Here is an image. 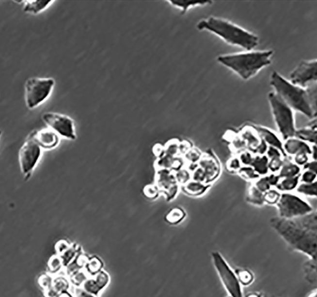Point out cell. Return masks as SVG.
Here are the masks:
<instances>
[{
    "instance_id": "49",
    "label": "cell",
    "mask_w": 317,
    "mask_h": 297,
    "mask_svg": "<svg viewBox=\"0 0 317 297\" xmlns=\"http://www.w3.org/2000/svg\"><path fill=\"white\" fill-rule=\"evenodd\" d=\"M310 157H312V160L317 161V145H313L312 147V152Z\"/></svg>"
},
{
    "instance_id": "7",
    "label": "cell",
    "mask_w": 317,
    "mask_h": 297,
    "mask_svg": "<svg viewBox=\"0 0 317 297\" xmlns=\"http://www.w3.org/2000/svg\"><path fill=\"white\" fill-rule=\"evenodd\" d=\"M211 258L221 284L229 297H244L242 285L239 282L235 270L229 266L222 255L220 252L215 251L211 252Z\"/></svg>"
},
{
    "instance_id": "16",
    "label": "cell",
    "mask_w": 317,
    "mask_h": 297,
    "mask_svg": "<svg viewBox=\"0 0 317 297\" xmlns=\"http://www.w3.org/2000/svg\"><path fill=\"white\" fill-rule=\"evenodd\" d=\"M254 128L256 129V132L260 135L261 139L264 140L267 145L268 144L270 147L278 149L282 153L283 157H286V155H285L284 150H283V143L274 133L264 127L256 126Z\"/></svg>"
},
{
    "instance_id": "11",
    "label": "cell",
    "mask_w": 317,
    "mask_h": 297,
    "mask_svg": "<svg viewBox=\"0 0 317 297\" xmlns=\"http://www.w3.org/2000/svg\"><path fill=\"white\" fill-rule=\"evenodd\" d=\"M317 61H302L290 73V83L297 87L307 88L317 83Z\"/></svg>"
},
{
    "instance_id": "8",
    "label": "cell",
    "mask_w": 317,
    "mask_h": 297,
    "mask_svg": "<svg viewBox=\"0 0 317 297\" xmlns=\"http://www.w3.org/2000/svg\"><path fill=\"white\" fill-rule=\"evenodd\" d=\"M278 217L284 219H294L314 211V209L304 199L290 192L281 194L276 204Z\"/></svg>"
},
{
    "instance_id": "29",
    "label": "cell",
    "mask_w": 317,
    "mask_h": 297,
    "mask_svg": "<svg viewBox=\"0 0 317 297\" xmlns=\"http://www.w3.org/2000/svg\"><path fill=\"white\" fill-rule=\"evenodd\" d=\"M235 272L242 286H250L254 280V276L253 272L247 269H237L235 270Z\"/></svg>"
},
{
    "instance_id": "13",
    "label": "cell",
    "mask_w": 317,
    "mask_h": 297,
    "mask_svg": "<svg viewBox=\"0 0 317 297\" xmlns=\"http://www.w3.org/2000/svg\"><path fill=\"white\" fill-rule=\"evenodd\" d=\"M110 280L109 275L101 270L93 278L86 279L82 284V289L89 294L97 296L109 285Z\"/></svg>"
},
{
    "instance_id": "21",
    "label": "cell",
    "mask_w": 317,
    "mask_h": 297,
    "mask_svg": "<svg viewBox=\"0 0 317 297\" xmlns=\"http://www.w3.org/2000/svg\"><path fill=\"white\" fill-rule=\"evenodd\" d=\"M301 174V167L288 159H284L282 168L278 175L280 179L292 178Z\"/></svg>"
},
{
    "instance_id": "24",
    "label": "cell",
    "mask_w": 317,
    "mask_h": 297,
    "mask_svg": "<svg viewBox=\"0 0 317 297\" xmlns=\"http://www.w3.org/2000/svg\"><path fill=\"white\" fill-rule=\"evenodd\" d=\"M300 175L292 177V178H285L280 179L276 185L277 191L283 192H290L295 190L300 184Z\"/></svg>"
},
{
    "instance_id": "39",
    "label": "cell",
    "mask_w": 317,
    "mask_h": 297,
    "mask_svg": "<svg viewBox=\"0 0 317 297\" xmlns=\"http://www.w3.org/2000/svg\"><path fill=\"white\" fill-rule=\"evenodd\" d=\"M316 181L317 173L308 171H304L300 175V181L301 183H311Z\"/></svg>"
},
{
    "instance_id": "34",
    "label": "cell",
    "mask_w": 317,
    "mask_h": 297,
    "mask_svg": "<svg viewBox=\"0 0 317 297\" xmlns=\"http://www.w3.org/2000/svg\"><path fill=\"white\" fill-rule=\"evenodd\" d=\"M87 266L89 272L95 276L97 273L101 272V268L103 267V263L100 259L96 258V257H94V258L89 259Z\"/></svg>"
},
{
    "instance_id": "19",
    "label": "cell",
    "mask_w": 317,
    "mask_h": 297,
    "mask_svg": "<svg viewBox=\"0 0 317 297\" xmlns=\"http://www.w3.org/2000/svg\"><path fill=\"white\" fill-rule=\"evenodd\" d=\"M69 284L68 280L64 278H57L53 279L51 287L47 292H44L46 297H57L61 293L68 291Z\"/></svg>"
},
{
    "instance_id": "35",
    "label": "cell",
    "mask_w": 317,
    "mask_h": 297,
    "mask_svg": "<svg viewBox=\"0 0 317 297\" xmlns=\"http://www.w3.org/2000/svg\"><path fill=\"white\" fill-rule=\"evenodd\" d=\"M53 279L49 274H43L38 278L37 282L43 292H47L51 288Z\"/></svg>"
},
{
    "instance_id": "27",
    "label": "cell",
    "mask_w": 317,
    "mask_h": 297,
    "mask_svg": "<svg viewBox=\"0 0 317 297\" xmlns=\"http://www.w3.org/2000/svg\"><path fill=\"white\" fill-rule=\"evenodd\" d=\"M185 217H186V213L183 209L180 207H174L171 209L165 216V221L169 224L176 225L183 221Z\"/></svg>"
},
{
    "instance_id": "3",
    "label": "cell",
    "mask_w": 317,
    "mask_h": 297,
    "mask_svg": "<svg viewBox=\"0 0 317 297\" xmlns=\"http://www.w3.org/2000/svg\"><path fill=\"white\" fill-rule=\"evenodd\" d=\"M199 31L211 32L231 45L238 46L250 51L257 47L258 36L226 20L210 17L202 20L197 26Z\"/></svg>"
},
{
    "instance_id": "32",
    "label": "cell",
    "mask_w": 317,
    "mask_h": 297,
    "mask_svg": "<svg viewBox=\"0 0 317 297\" xmlns=\"http://www.w3.org/2000/svg\"><path fill=\"white\" fill-rule=\"evenodd\" d=\"M238 174L241 178L246 180H256L260 178V176L255 173L254 169L251 166L241 167L238 171Z\"/></svg>"
},
{
    "instance_id": "33",
    "label": "cell",
    "mask_w": 317,
    "mask_h": 297,
    "mask_svg": "<svg viewBox=\"0 0 317 297\" xmlns=\"http://www.w3.org/2000/svg\"><path fill=\"white\" fill-rule=\"evenodd\" d=\"M281 194L282 193L278 191L270 189L264 193V203L270 205H276L280 198Z\"/></svg>"
},
{
    "instance_id": "26",
    "label": "cell",
    "mask_w": 317,
    "mask_h": 297,
    "mask_svg": "<svg viewBox=\"0 0 317 297\" xmlns=\"http://www.w3.org/2000/svg\"><path fill=\"white\" fill-rule=\"evenodd\" d=\"M247 202L254 206L261 207L265 204L264 193L260 192L254 185H252L248 189L247 195Z\"/></svg>"
},
{
    "instance_id": "43",
    "label": "cell",
    "mask_w": 317,
    "mask_h": 297,
    "mask_svg": "<svg viewBox=\"0 0 317 297\" xmlns=\"http://www.w3.org/2000/svg\"><path fill=\"white\" fill-rule=\"evenodd\" d=\"M227 167H228L229 171H232V172L233 171L238 172L241 167L240 161L238 158H231L227 163Z\"/></svg>"
},
{
    "instance_id": "45",
    "label": "cell",
    "mask_w": 317,
    "mask_h": 297,
    "mask_svg": "<svg viewBox=\"0 0 317 297\" xmlns=\"http://www.w3.org/2000/svg\"><path fill=\"white\" fill-rule=\"evenodd\" d=\"M266 154L267 157L269 159L276 158H281V157H283L282 153H281L280 150H278V149L274 148V147L270 146L268 147Z\"/></svg>"
},
{
    "instance_id": "23",
    "label": "cell",
    "mask_w": 317,
    "mask_h": 297,
    "mask_svg": "<svg viewBox=\"0 0 317 297\" xmlns=\"http://www.w3.org/2000/svg\"><path fill=\"white\" fill-rule=\"evenodd\" d=\"M268 164L269 159L266 155H258L253 157L250 166L259 176H265L269 173Z\"/></svg>"
},
{
    "instance_id": "47",
    "label": "cell",
    "mask_w": 317,
    "mask_h": 297,
    "mask_svg": "<svg viewBox=\"0 0 317 297\" xmlns=\"http://www.w3.org/2000/svg\"><path fill=\"white\" fill-rule=\"evenodd\" d=\"M303 170L311 171V172L317 173V161L316 160H310L303 166Z\"/></svg>"
},
{
    "instance_id": "50",
    "label": "cell",
    "mask_w": 317,
    "mask_h": 297,
    "mask_svg": "<svg viewBox=\"0 0 317 297\" xmlns=\"http://www.w3.org/2000/svg\"><path fill=\"white\" fill-rule=\"evenodd\" d=\"M244 297H262V294L259 292H249Z\"/></svg>"
},
{
    "instance_id": "5",
    "label": "cell",
    "mask_w": 317,
    "mask_h": 297,
    "mask_svg": "<svg viewBox=\"0 0 317 297\" xmlns=\"http://www.w3.org/2000/svg\"><path fill=\"white\" fill-rule=\"evenodd\" d=\"M268 97L273 117L281 136L284 140L293 138L297 130L294 110L276 93L270 92Z\"/></svg>"
},
{
    "instance_id": "40",
    "label": "cell",
    "mask_w": 317,
    "mask_h": 297,
    "mask_svg": "<svg viewBox=\"0 0 317 297\" xmlns=\"http://www.w3.org/2000/svg\"><path fill=\"white\" fill-rule=\"evenodd\" d=\"M175 175L176 177L177 183L185 185V183L189 182V179L190 178V174L188 171L185 170V169H179L177 171V173Z\"/></svg>"
},
{
    "instance_id": "51",
    "label": "cell",
    "mask_w": 317,
    "mask_h": 297,
    "mask_svg": "<svg viewBox=\"0 0 317 297\" xmlns=\"http://www.w3.org/2000/svg\"><path fill=\"white\" fill-rule=\"evenodd\" d=\"M57 297H74L72 295L68 292V291H65V292H63L61 293V294H59L58 295Z\"/></svg>"
},
{
    "instance_id": "46",
    "label": "cell",
    "mask_w": 317,
    "mask_h": 297,
    "mask_svg": "<svg viewBox=\"0 0 317 297\" xmlns=\"http://www.w3.org/2000/svg\"><path fill=\"white\" fill-rule=\"evenodd\" d=\"M153 153L157 158H161L165 155L164 146L159 143L155 144L153 147Z\"/></svg>"
},
{
    "instance_id": "20",
    "label": "cell",
    "mask_w": 317,
    "mask_h": 297,
    "mask_svg": "<svg viewBox=\"0 0 317 297\" xmlns=\"http://www.w3.org/2000/svg\"><path fill=\"white\" fill-rule=\"evenodd\" d=\"M173 7L181 10V15H185L190 8L206 5L211 1H192V0H169L167 1Z\"/></svg>"
},
{
    "instance_id": "12",
    "label": "cell",
    "mask_w": 317,
    "mask_h": 297,
    "mask_svg": "<svg viewBox=\"0 0 317 297\" xmlns=\"http://www.w3.org/2000/svg\"><path fill=\"white\" fill-rule=\"evenodd\" d=\"M28 137L34 140L42 149L45 150H51L56 148L61 140V137L48 127L33 131Z\"/></svg>"
},
{
    "instance_id": "53",
    "label": "cell",
    "mask_w": 317,
    "mask_h": 297,
    "mask_svg": "<svg viewBox=\"0 0 317 297\" xmlns=\"http://www.w3.org/2000/svg\"><path fill=\"white\" fill-rule=\"evenodd\" d=\"M1 135H2V131L0 130V138H1Z\"/></svg>"
},
{
    "instance_id": "48",
    "label": "cell",
    "mask_w": 317,
    "mask_h": 297,
    "mask_svg": "<svg viewBox=\"0 0 317 297\" xmlns=\"http://www.w3.org/2000/svg\"><path fill=\"white\" fill-rule=\"evenodd\" d=\"M76 296H77V297H96V296H93V295L85 292L82 288H79L76 290Z\"/></svg>"
},
{
    "instance_id": "30",
    "label": "cell",
    "mask_w": 317,
    "mask_h": 297,
    "mask_svg": "<svg viewBox=\"0 0 317 297\" xmlns=\"http://www.w3.org/2000/svg\"><path fill=\"white\" fill-rule=\"evenodd\" d=\"M79 253V248L76 245H71L65 252L61 254L60 258L63 261V266L66 267L76 258Z\"/></svg>"
},
{
    "instance_id": "10",
    "label": "cell",
    "mask_w": 317,
    "mask_h": 297,
    "mask_svg": "<svg viewBox=\"0 0 317 297\" xmlns=\"http://www.w3.org/2000/svg\"><path fill=\"white\" fill-rule=\"evenodd\" d=\"M45 124L62 138L75 140L77 139L75 122L66 115L56 112H46L42 115Z\"/></svg>"
},
{
    "instance_id": "44",
    "label": "cell",
    "mask_w": 317,
    "mask_h": 297,
    "mask_svg": "<svg viewBox=\"0 0 317 297\" xmlns=\"http://www.w3.org/2000/svg\"><path fill=\"white\" fill-rule=\"evenodd\" d=\"M239 160H240L241 164H243L244 166H250L251 163L253 159V157L251 153L249 152H244L239 157Z\"/></svg>"
},
{
    "instance_id": "28",
    "label": "cell",
    "mask_w": 317,
    "mask_h": 297,
    "mask_svg": "<svg viewBox=\"0 0 317 297\" xmlns=\"http://www.w3.org/2000/svg\"><path fill=\"white\" fill-rule=\"evenodd\" d=\"M317 181L311 183H301L297 187L296 190L297 192L303 195V196L316 198L317 196Z\"/></svg>"
},
{
    "instance_id": "6",
    "label": "cell",
    "mask_w": 317,
    "mask_h": 297,
    "mask_svg": "<svg viewBox=\"0 0 317 297\" xmlns=\"http://www.w3.org/2000/svg\"><path fill=\"white\" fill-rule=\"evenodd\" d=\"M55 85L51 77H30L25 84V100L28 108L39 106L50 96Z\"/></svg>"
},
{
    "instance_id": "2",
    "label": "cell",
    "mask_w": 317,
    "mask_h": 297,
    "mask_svg": "<svg viewBox=\"0 0 317 297\" xmlns=\"http://www.w3.org/2000/svg\"><path fill=\"white\" fill-rule=\"evenodd\" d=\"M270 85L276 93L293 110L298 111L310 119L317 116V87L302 88L293 85L282 75L274 71L271 75Z\"/></svg>"
},
{
    "instance_id": "41",
    "label": "cell",
    "mask_w": 317,
    "mask_h": 297,
    "mask_svg": "<svg viewBox=\"0 0 317 297\" xmlns=\"http://www.w3.org/2000/svg\"><path fill=\"white\" fill-rule=\"evenodd\" d=\"M71 245L65 240H60L55 245V250L58 256H61L70 247Z\"/></svg>"
},
{
    "instance_id": "36",
    "label": "cell",
    "mask_w": 317,
    "mask_h": 297,
    "mask_svg": "<svg viewBox=\"0 0 317 297\" xmlns=\"http://www.w3.org/2000/svg\"><path fill=\"white\" fill-rule=\"evenodd\" d=\"M143 194L147 198L155 199L158 198L160 192L155 184L148 185L143 189Z\"/></svg>"
},
{
    "instance_id": "42",
    "label": "cell",
    "mask_w": 317,
    "mask_h": 297,
    "mask_svg": "<svg viewBox=\"0 0 317 297\" xmlns=\"http://www.w3.org/2000/svg\"><path fill=\"white\" fill-rule=\"evenodd\" d=\"M294 163L299 167H303L308 161H310V156L306 154L296 155L293 157Z\"/></svg>"
},
{
    "instance_id": "25",
    "label": "cell",
    "mask_w": 317,
    "mask_h": 297,
    "mask_svg": "<svg viewBox=\"0 0 317 297\" xmlns=\"http://www.w3.org/2000/svg\"><path fill=\"white\" fill-rule=\"evenodd\" d=\"M305 279L313 285L317 284V261L308 259L303 266Z\"/></svg>"
},
{
    "instance_id": "18",
    "label": "cell",
    "mask_w": 317,
    "mask_h": 297,
    "mask_svg": "<svg viewBox=\"0 0 317 297\" xmlns=\"http://www.w3.org/2000/svg\"><path fill=\"white\" fill-rule=\"evenodd\" d=\"M55 1L53 0H28L24 1V13L37 15L48 9Z\"/></svg>"
},
{
    "instance_id": "4",
    "label": "cell",
    "mask_w": 317,
    "mask_h": 297,
    "mask_svg": "<svg viewBox=\"0 0 317 297\" xmlns=\"http://www.w3.org/2000/svg\"><path fill=\"white\" fill-rule=\"evenodd\" d=\"M272 51L249 52L221 55L217 61L240 75L243 79L252 78L263 68L271 63Z\"/></svg>"
},
{
    "instance_id": "1",
    "label": "cell",
    "mask_w": 317,
    "mask_h": 297,
    "mask_svg": "<svg viewBox=\"0 0 317 297\" xmlns=\"http://www.w3.org/2000/svg\"><path fill=\"white\" fill-rule=\"evenodd\" d=\"M270 225L291 250L305 255L309 259L317 261L316 211L294 219L273 217L270 219Z\"/></svg>"
},
{
    "instance_id": "14",
    "label": "cell",
    "mask_w": 317,
    "mask_h": 297,
    "mask_svg": "<svg viewBox=\"0 0 317 297\" xmlns=\"http://www.w3.org/2000/svg\"><path fill=\"white\" fill-rule=\"evenodd\" d=\"M283 147L286 157L288 155L294 157L301 154L308 155L310 157L312 152V147L308 143L295 137L285 140Z\"/></svg>"
},
{
    "instance_id": "15",
    "label": "cell",
    "mask_w": 317,
    "mask_h": 297,
    "mask_svg": "<svg viewBox=\"0 0 317 297\" xmlns=\"http://www.w3.org/2000/svg\"><path fill=\"white\" fill-rule=\"evenodd\" d=\"M155 181V185L158 187L160 194L178 184L175 175L169 169H157Z\"/></svg>"
},
{
    "instance_id": "52",
    "label": "cell",
    "mask_w": 317,
    "mask_h": 297,
    "mask_svg": "<svg viewBox=\"0 0 317 297\" xmlns=\"http://www.w3.org/2000/svg\"><path fill=\"white\" fill-rule=\"evenodd\" d=\"M306 297H317V288L315 289L314 290H313L312 292H310Z\"/></svg>"
},
{
    "instance_id": "22",
    "label": "cell",
    "mask_w": 317,
    "mask_h": 297,
    "mask_svg": "<svg viewBox=\"0 0 317 297\" xmlns=\"http://www.w3.org/2000/svg\"><path fill=\"white\" fill-rule=\"evenodd\" d=\"M207 189L208 187L205 186L202 183L196 181H189L181 187L183 192L192 196H201L206 192Z\"/></svg>"
},
{
    "instance_id": "31",
    "label": "cell",
    "mask_w": 317,
    "mask_h": 297,
    "mask_svg": "<svg viewBox=\"0 0 317 297\" xmlns=\"http://www.w3.org/2000/svg\"><path fill=\"white\" fill-rule=\"evenodd\" d=\"M63 263L62 259L58 255L51 256L48 262V270L49 274H57L63 268Z\"/></svg>"
},
{
    "instance_id": "9",
    "label": "cell",
    "mask_w": 317,
    "mask_h": 297,
    "mask_svg": "<svg viewBox=\"0 0 317 297\" xmlns=\"http://www.w3.org/2000/svg\"><path fill=\"white\" fill-rule=\"evenodd\" d=\"M42 154L43 149L34 140L27 137L18 153L20 170L25 181L31 178L33 171L41 158Z\"/></svg>"
},
{
    "instance_id": "37",
    "label": "cell",
    "mask_w": 317,
    "mask_h": 297,
    "mask_svg": "<svg viewBox=\"0 0 317 297\" xmlns=\"http://www.w3.org/2000/svg\"><path fill=\"white\" fill-rule=\"evenodd\" d=\"M254 186L258 189L260 192L265 193L271 189V185L269 183L268 178L267 176L259 178L256 179V182L254 183Z\"/></svg>"
},
{
    "instance_id": "38",
    "label": "cell",
    "mask_w": 317,
    "mask_h": 297,
    "mask_svg": "<svg viewBox=\"0 0 317 297\" xmlns=\"http://www.w3.org/2000/svg\"><path fill=\"white\" fill-rule=\"evenodd\" d=\"M283 162H284V159L282 158V157L269 159V170L272 171V173L280 171Z\"/></svg>"
},
{
    "instance_id": "17",
    "label": "cell",
    "mask_w": 317,
    "mask_h": 297,
    "mask_svg": "<svg viewBox=\"0 0 317 297\" xmlns=\"http://www.w3.org/2000/svg\"><path fill=\"white\" fill-rule=\"evenodd\" d=\"M295 138L300 139L304 142H309L317 145V133L316 119L313 120V123L304 128L296 130L295 133Z\"/></svg>"
}]
</instances>
